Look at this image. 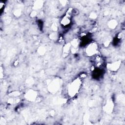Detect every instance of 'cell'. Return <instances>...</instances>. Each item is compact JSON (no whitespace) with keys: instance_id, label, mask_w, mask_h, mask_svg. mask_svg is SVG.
<instances>
[{"instance_id":"cell-1","label":"cell","mask_w":125,"mask_h":125,"mask_svg":"<svg viewBox=\"0 0 125 125\" xmlns=\"http://www.w3.org/2000/svg\"><path fill=\"white\" fill-rule=\"evenodd\" d=\"M80 85V83L79 82V81H74L70 85V87L69 89V91L70 92V93H71V94L72 95H75L76 93L78 91V90L79 89Z\"/></svg>"},{"instance_id":"cell-2","label":"cell","mask_w":125,"mask_h":125,"mask_svg":"<svg viewBox=\"0 0 125 125\" xmlns=\"http://www.w3.org/2000/svg\"><path fill=\"white\" fill-rule=\"evenodd\" d=\"M71 13H72L71 10H69L62 19V24L63 26L68 25L71 22V15H72Z\"/></svg>"},{"instance_id":"cell-3","label":"cell","mask_w":125,"mask_h":125,"mask_svg":"<svg viewBox=\"0 0 125 125\" xmlns=\"http://www.w3.org/2000/svg\"><path fill=\"white\" fill-rule=\"evenodd\" d=\"M97 49V46L95 43H91L89 44L86 49L87 53L88 54H91V55H93L96 52Z\"/></svg>"}]
</instances>
